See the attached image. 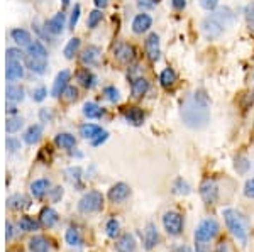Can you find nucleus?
Segmentation results:
<instances>
[{
    "label": "nucleus",
    "instance_id": "47",
    "mask_svg": "<svg viewBox=\"0 0 254 252\" xmlns=\"http://www.w3.org/2000/svg\"><path fill=\"white\" fill-rule=\"evenodd\" d=\"M63 97H64V100H68V101H73V100H76L78 99V90H76L75 87H66V90L63 92Z\"/></svg>",
    "mask_w": 254,
    "mask_h": 252
},
{
    "label": "nucleus",
    "instance_id": "15",
    "mask_svg": "<svg viewBox=\"0 0 254 252\" xmlns=\"http://www.w3.org/2000/svg\"><path fill=\"white\" fill-rule=\"evenodd\" d=\"M60 217H58V212H56L55 208H51V206H46V208L41 210L39 213V222L43 227H46V229H51V227H55L56 223H58Z\"/></svg>",
    "mask_w": 254,
    "mask_h": 252
},
{
    "label": "nucleus",
    "instance_id": "19",
    "mask_svg": "<svg viewBox=\"0 0 254 252\" xmlns=\"http://www.w3.org/2000/svg\"><path fill=\"white\" fill-rule=\"evenodd\" d=\"M26 66L29 68L32 73H36V75H44V73L48 71V61L32 58V56H26Z\"/></svg>",
    "mask_w": 254,
    "mask_h": 252
},
{
    "label": "nucleus",
    "instance_id": "29",
    "mask_svg": "<svg viewBox=\"0 0 254 252\" xmlns=\"http://www.w3.org/2000/svg\"><path fill=\"white\" fill-rule=\"evenodd\" d=\"M7 206L10 210H20V208H27L29 206V200H27L24 195H12L7 198Z\"/></svg>",
    "mask_w": 254,
    "mask_h": 252
},
{
    "label": "nucleus",
    "instance_id": "38",
    "mask_svg": "<svg viewBox=\"0 0 254 252\" xmlns=\"http://www.w3.org/2000/svg\"><path fill=\"white\" fill-rule=\"evenodd\" d=\"M105 234L110 239H116L121 234V223H119L117 218H110V220L105 223Z\"/></svg>",
    "mask_w": 254,
    "mask_h": 252
},
{
    "label": "nucleus",
    "instance_id": "37",
    "mask_svg": "<svg viewBox=\"0 0 254 252\" xmlns=\"http://www.w3.org/2000/svg\"><path fill=\"white\" fill-rule=\"evenodd\" d=\"M39 223L41 222H36L34 218H31V217H22L19 220V229L24 230V232H34V230L39 229Z\"/></svg>",
    "mask_w": 254,
    "mask_h": 252
},
{
    "label": "nucleus",
    "instance_id": "45",
    "mask_svg": "<svg viewBox=\"0 0 254 252\" xmlns=\"http://www.w3.org/2000/svg\"><path fill=\"white\" fill-rule=\"evenodd\" d=\"M80 14H81V7L76 3L75 9L71 12V17H69V29H75L76 27V24H78V20H80Z\"/></svg>",
    "mask_w": 254,
    "mask_h": 252
},
{
    "label": "nucleus",
    "instance_id": "61",
    "mask_svg": "<svg viewBox=\"0 0 254 252\" xmlns=\"http://www.w3.org/2000/svg\"><path fill=\"white\" fill-rule=\"evenodd\" d=\"M7 112L15 113V112H17V108H15V105H7Z\"/></svg>",
    "mask_w": 254,
    "mask_h": 252
},
{
    "label": "nucleus",
    "instance_id": "1",
    "mask_svg": "<svg viewBox=\"0 0 254 252\" xmlns=\"http://www.w3.org/2000/svg\"><path fill=\"white\" fill-rule=\"evenodd\" d=\"M180 115L187 127L200 131L205 129L210 122V99L203 90H196L188 95L182 101Z\"/></svg>",
    "mask_w": 254,
    "mask_h": 252
},
{
    "label": "nucleus",
    "instance_id": "60",
    "mask_svg": "<svg viewBox=\"0 0 254 252\" xmlns=\"http://www.w3.org/2000/svg\"><path fill=\"white\" fill-rule=\"evenodd\" d=\"M110 0H93V3L97 5V9H105L109 5Z\"/></svg>",
    "mask_w": 254,
    "mask_h": 252
},
{
    "label": "nucleus",
    "instance_id": "35",
    "mask_svg": "<svg viewBox=\"0 0 254 252\" xmlns=\"http://www.w3.org/2000/svg\"><path fill=\"white\" fill-rule=\"evenodd\" d=\"M78 50H80V39L78 38L69 39L68 44L64 46V50H63L64 58H66V59H73V58H75L76 52H78Z\"/></svg>",
    "mask_w": 254,
    "mask_h": 252
},
{
    "label": "nucleus",
    "instance_id": "4",
    "mask_svg": "<svg viewBox=\"0 0 254 252\" xmlns=\"http://www.w3.org/2000/svg\"><path fill=\"white\" fill-rule=\"evenodd\" d=\"M220 230V225L215 218L207 217L198 223L195 230V244H208L210 241H214Z\"/></svg>",
    "mask_w": 254,
    "mask_h": 252
},
{
    "label": "nucleus",
    "instance_id": "39",
    "mask_svg": "<svg viewBox=\"0 0 254 252\" xmlns=\"http://www.w3.org/2000/svg\"><path fill=\"white\" fill-rule=\"evenodd\" d=\"M22 125H24L22 117H9V119H7V124H5V131L9 134H15L22 129Z\"/></svg>",
    "mask_w": 254,
    "mask_h": 252
},
{
    "label": "nucleus",
    "instance_id": "51",
    "mask_svg": "<svg viewBox=\"0 0 254 252\" xmlns=\"http://www.w3.org/2000/svg\"><path fill=\"white\" fill-rule=\"evenodd\" d=\"M5 146L10 152H15L17 149H20V142L17 139H14V137H9V139L5 141Z\"/></svg>",
    "mask_w": 254,
    "mask_h": 252
},
{
    "label": "nucleus",
    "instance_id": "16",
    "mask_svg": "<svg viewBox=\"0 0 254 252\" xmlns=\"http://www.w3.org/2000/svg\"><path fill=\"white\" fill-rule=\"evenodd\" d=\"M24 76V66L20 61H7L5 78L7 81H17Z\"/></svg>",
    "mask_w": 254,
    "mask_h": 252
},
{
    "label": "nucleus",
    "instance_id": "62",
    "mask_svg": "<svg viewBox=\"0 0 254 252\" xmlns=\"http://www.w3.org/2000/svg\"><path fill=\"white\" fill-rule=\"evenodd\" d=\"M61 2H63V5H64V7H66V5H68V3H69V0H61Z\"/></svg>",
    "mask_w": 254,
    "mask_h": 252
},
{
    "label": "nucleus",
    "instance_id": "28",
    "mask_svg": "<svg viewBox=\"0 0 254 252\" xmlns=\"http://www.w3.org/2000/svg\"><path fill=\"white\" fill-rule=\"evenodd\" d=\"M55 142L61 149H73L76 146L75 136H71V134H68V132H60L58 136L55 137Z\"/></svg>",
    "mask_w": 254,
    "mask_h": 252
},
{
    "label": "nucleus",
    "instance_id": "31",
    "mask_svg": "<svg viewBox=\"0 0 254 252\" xmlns=\"http://www.w3.org/2000/svg\"><path fill=\"white\" fill-rule=\"evenodd\" d=\"M83 115L87 117V119H100V117L104 115V108L98 107L93 101H87V103L83 105Z\"/></svg>",
    "mask_w": 254,
    "mask_h": 252
},
{
    "label": "nucleus",
    "instance_id": "20",
    "mask_svg": "<svg viewBox=\"0 0 254 252\" xmlns=\"http://www.w3.org/2000/svg\"><path fill=\"white\" fill-rule=\"evenodd\" d=\"M76 80H78V83L81 85V87L88 88V90L97 85V76L93 75L88 68H83V70H80L78 73H76Z\"/></svg>",
    "mask_w": 254,
    "mask_h": 252
},
{
    "label": "nucleus",
    "instance_id": "40",
    "mask_svg": "<svg viewBox=\"0 0 254 252\" xmlns=\"http://www.w3.org/2000/svg\"><path fill=\"white\" fill-rule=\"evenodd\" d=\"M190 192H191L190 185H188L183 178H176L173 183V193L175 195H190Z\"/></svg>",
    "mask_w": 254,
    "mask_h": 252
},
{
    "label": "nucleus",
    "instance_id": "24",
    "mask_svg": "<svg viewBox=\"0 0 254 252\" xmlns=\"http://www.w3.org/2000/svg\"><path fill=\"white\" fill-rule=\"evenodd\" d=\"M124 117L130 125H136V127L137 125H142V122H144V112L139 107H129L124 112Z\"/></svg>",
    "mask_w": 254,
    "mask_h": 252
},
{
    "label": "nucleus",
    "instance_id": "22",
    "mask_svg": "<svg viewBox=\"0 0 254 252\" xmlns=\"http://www.w3.org/2000/svg\"><path fill=\"white\" fill-rule=\"evenodd\" d=\"M147 90H149V81L142 78V76L132 80V83H130V92H132L134 99H141L142 95H146Z\"/></svg>",
    "mask_w": 254,
    "mask_h": 252
},
{
    "label": "nucleus",
    "instance_id": "7",
    "mask_svg": "<svg viewBox=\"0 0 254 252\" xmlns=\"http://www.w3.org/2000/svg\"><path fill=\"white\" fill-rule=\"evenodd\" d=\"M200 197L205 205H214L219 200V186L214 180H205L200 185Z\"/></svg>",
    "mask_w": 254,
    "mask_h": 252
},
{
    "label": "nucleus",
    "instance_id": "43",
    "mask_svg": "<svg viewBox=\"0 0 254 252\" xmlns=\"http://www.w3.org/2000/svg\"><path fill=\"white\" fill-rule=\"evenodd\" d=\"M104 95H105V99H107L109 101H112V103L119 101V90L116 87H105Z\"/></svg>",
    "mask_w": 254,
    "mask_h": 252
},
{
    "label": "nucleus",
    "instance_id": "14",
    "mask_svg": "<svg viewBox=\"0 0 254 252\" xmlns=\"http://www.w3.org/2000/svg\"><path fill=\"white\" fill-rule=\"evenodd\" d=\"M153 26V19L147 14H137L132 20V32L134 34H144Z\"/></svg>",
    "mask_w": 254,
    "mask_h": 252
},
{
    "label": "nucleus",
    "instance_id": "21",
    "mask_svg": "<svg viewBox=\"0 0 254 252\" xmlns=\"http://www.w3.org/2000/svg\"><path fill=\"white\" fill-rule=\"evenodd\" d=\"M41 136H43V127H41L39 124H34V125H31L26 132H24L22 141L26 142V144H29V146H34V144H38V142H39Z\"/></svg>",
    "mask_w": 254,
    "mask_h": 252
},
{
    "label": "nucleus",
    "instance_id": "9",
    "mask_svg": "<svg viewBox=\"0 0 254 252\" xmlns=\"http://www.w3.org/2000/svg\"><path fill=\"white\" fill-rule=\"evenodd\" d=\"M129 195H130L129 185H126V183H116V185L109 190L107 197L112 203H122L129 198Z\"/></svg>",
    "mask_w": 254,
    "mask_h": 252
},
{
    "label": "nucleus",
    "instance_id": "3",
    "mask_svg": "<svg viewBox=\"0 0 254 252\" xmlns=\"http://www.w3.org/2000/svg\"><path fill=\"white\" fill-rule=\"evenodd\" d=\"M222 217L225 220V225L227 229L231 230V234L239 241L241 244H246L248 242V220L246 217L241 212H237L234 208H225L222 210Z\"/></svg>",
    "mask_w": 254,
    "mask_h": 252
},
{
    "label": "nucleus",
    "instance_id": "5",
    "mask_svg": "<svg viewBox=\"0 0 254 252\" xmlns=\"http://www.w3.org/2000/svg\"><path fill=\"white\" fill-rule=\"evenodd\" d=\"M104 208V195L97 190H92V192L85 193L83 197L80 198L78 202V210L80 213H97Z\"/></svg>",
    "mask_w": 254,
    "mask_h": 252
},
{
    "label": "nucleus",
    "instance_id": "55",
    "mask_svg": "<svg viewBox=\"0 0 254 252\" xmlns=\"http://www.w3.org/2000/svg\"><path fill=\"white\" fill-rule=\"evenodd\" d=\"M171 5L175 10H183L187 7V0H171Z\"/></svg>",
    "mask_w": 254,
    "mask_h": 252
},
{
    "label": "nucleus",
    "instance_id": "11",
    "mask_svg": "<svg viewBox=\"0 0 254 252\" xmlns=\"http://www.w3.org/2000/svg\"><path fill=\"white\" fill-rule=\"evenodd\" d=\"M142 242H144L146 251H153L159 242V232L153 222H149L144 229V235H142Z\"/></svg>",
    "mask_w": 254,
    "mask_h": 252
},
{
    "label": "nucleus",
    "instance_id": "44",
    "mask_svg": "<svg viewBox=\"0 0 254 252\" xmlns=\"http://www.w3.org/2000/svg\"><path fill=\"white\" fill-rule=\"evenodd\" d=\"M5 56H7V61H20L24 58V52L17 50V48H9Z\"/></svg>",
    "mask_w": 254,
    "mask_h": 252
},
{
    "label": "nucleus",
    "instance_id": "30",
    "mask_svg": "<svg viewBox=\"0 0 254 252\" xmlns=\"http://www.w3.org/2000/svg\"><path fill=\"white\" fill-rule=\"evenodd\" d=\"M98 56H100V50L97 46H88L83 51V54H81V63L92 66V64H95L98 61Z\"/></svg>",
    "mask_w": 254,
    "mask_h": 252
},
{
    "label": "nucleus",
    "instance_id": "33",
    "mask_svg": "<svg viewBox=\"0 0 254 252\" xmlns=\"http://www.w3.org/2000/svg\"><path fill=\"white\" fill-rule=\"evenodd\" d=\"M175 81H176V73L175 70H171V68H165V70L161 71V75H159V83L165 88L173 87Z\"/></svg>",
    "mask_w": 254,
    "mask_h": 252
},
{
    "label": "nucleus",
    "instance_id": "54",
    "mask_svg": "<svg viewBox=\"0 0 254 252\" xmlns=\"http://www.w3.org/2000/svg\"><path fill=\"white\" fill-rule=\"evenodd\" d=\"M39 117H41V120H43V122H51L53 120V113L49 112L48 108H41Z\"/></svg>",
    "mask_w": 254,
    "mask_h": 252
},
{
    "label": "nucleus",
    "instance_id": "41",
    "mask_svg": "<svg viewBox=\"0 0 254 252\" xmlns=\"http://www.w3.org/2000/svg\"><path fill=\"white\" fill-rule=\"evenodd\" d=\"M102 17H104V14H102V10H100V9L90 12V14H88V20H87L88 29H95L98 24L102 22Z\"/></svg>",
    "mask_w": 254,
    "mask_h": 252
},
{
    "label": "nucleus",
    "instance_id": "50",
    "mask_svg": "<svg viewBox=\"0 0 254 252\" xmlns=\"http://www.w3.org/2000/svg\"><path fill=\"white\" fill-rule=\"evenodd\" d=\"M244 195L248 198H254V178H251V180L246 181V185H244Z\"/></svg>",
    "mask_w": 254,
    "mask_h": 252
},
{
    "label": "nucleus",
    "instance_id": "59",
    "mask_svg": "<svg viewBox=\"0 0 254 252\" xmlns=\"http://www.w3.org/2000/svg\"><path fill=\"white\" fill-rule=\"evenodd\" d=\"M215 252H231V249H229V244L227 242H220L219 246H217Z\"/></svg>",
    "mask_w": 254,
    "mask_h": 252
},
{
    "label": "nucleus",
    "instance_id": "10",
    "mask_svg": "<svg viewBox=\"0 0 254 252\" xmlns=\"http://www.w3.org/2000/svg\"><path fill=\"white\" fill-rule=\"evenodd\" d=\"M144 48H146L147 58H149L151 61L159 59V56H161V50H159V36L156 34V32H151V34L147 36Z\"/></svg>",
    "mask_w": 254,
    "mask_h": 252
},
{
    "label": "nucleus",
    "instance_id": "49",
    "mask_svg": "<svg viewBox=\"0 0 254 252\" xmlns=\"http://www.w3.org/2000/svg\"><path fill=\"white\" fill-rule=\"evenodd\" d=\"M200 7L205 10H214L217 9V5H219V0H198Z\"/></svg>",
    "mask_w": 254,
    "mask_h": 252
},
{
    "label": "nucleus",
    "instance_id": "58",
    "mask_svg": "<svg viewBox=\"0 0 254 252\" xmlns=\"http://www.w3.org/2000/svg\"><path fill=\"white\" fill-rule=\"evenodd\" d=\"M196 252H210V244H195Z\"/></svg>",
    "mask_w": 254,
    "mask_h": 252
},
{
    "label": "nucleus",
    "instance_id": "18",
    "mask_svg": "<svg viewBox=\"0 0 254 252\" xmlns=\"http://www.w3.org/2000/svg\"><path fill=\"white\" fill-rule=\"evenodd\" d=\"M104 132V129L100 127V125L97 124H90V122H87V124H83L80 127V136L83 137V139H87L92 142L95 137H98L100 134Z\"/></svg>",
    "mask_w": 254,
    "mask_h": 252
},
{
    "label": "nucleus",
    "instance_id": "52",
    "mask_svg": "<svg viewBox=\"0 0 254 252\" xmlns=\"http://www.w3.org/2000/svg\"><path fill=\"white\" fill-rule=\"evenodd\" d=\"M66 173H68V174H71V176H69V180L78 185V181H80V178H81V176H80V174H81V169H80V168H71V169H68Z\"/></svg>",
    "mask_w": 254,
    "mask_h": 252
},
{
    "label": "nucleus",
    "instance_id": "42",
    "mask_svg": "<svg viewBox=\"0 0 254 252\" xmlns=\"http://www.w3.org/2000/svg\"><path fill=\"white\" fill-rule=\"evenodd\" d=\"M244 15H246V22H248V27L254 32V2L248 3L244 10Z\"/></svg>",
    "mask_w": 254,
    "mask_h": 252
},
{
    "label": "nucleus",
    "instance_id": "17",
    "mask_svg": "<svg viewBox=\"0 0 254 252\" xmlns=\"http://www.w3.org/2000/svg\"><path fill=\"white\" fill-rule=\"evenodd\" d=\"M46 29L51 32V34H55V36H58V34L63 32V29H64V14H63V12H58V14L53 15V17L48 20Z\"/></svg>",
    "mask_w": 254,
    "mask_h": 252
},
{
    "label": "nucleus",
    "instance_id": "2",
    "mask_svg": "<svg viewBox=\"0 0 254 252\" xmlns=\"http://www.w3.org/2000/svg\"><path fill=\"white\" fill-rule=\"evenodd\" d=\"M236 20V15L229 7H220L215 10V14L208 15L202 20V32L207 39H217L225 31V27L232 26Z\"/></svg>",
    "mask_w": 254,
    "mask_h": 252
},
{
    "label": "nucleus",
    "instance_id": "6",
    "mask_svg": "<svg viewBox=\"0 0 254 252\" xmlns=\"http://www.w3.org/2000/svg\"><path fill=\"white\" fill-rule=\"evenodd\" d=\"M163 227H165L166 234L171 237H178L183 234V227H185V220L183 215L178 212H166L163 215Z\"/></svg>",
    "mask_w": 254,
    "mask_h": 252
},
{
    "label": "nucleus",
    "instance_id": "34",
    "mask_svg": "<svg viewBox=\"0 0 254 252\" xmlns=\"http://www.w3.org/2000/svg\"><path fill=\"white\" fill-rule=\"evenodd\" d=\"M5 95L9 101H20L24 100V88L19 87V85H9L5 90Z\"/></svg>",
    "mask_w": 254,
    "mask_h": 252
},
{
    "label": "nucleus",
    "instance_id": "25",
    "mask_svg": "<svg viewBox=\"0 0 254 252\" xmlns=\"http://www.w3.org/2000/svg\"><path fill=\"white\" fill-rule=\"evenodd\" d=\"M49 186H51V183L49 180H44V178H41V180H36L34 183L31 185V193L34 198H43L44 195L49 192Z\"/></svg>",
    "mask_w": 254,
    "mask_h": 252
},
{
    "label": "nucleus",
    "instance_id": "23",
    "mask_svg": "<svg viewBox=\"0 0 254 252\" xmlns=\"http://www.w3.org/2000/svg\"><path fill=\"white\" fill-rule=\"evenodd\" d=\"M10 38L20 48H27L32 43L29 32H27L26 29H20V27H19V29H12L10 31Z\"/></svg>",
    "mask_w": 254,
    "mask_h": 252
},
{
    "label": "nucleus",
    "instance_id": "26",
    "mask_svg": "<svg viewBox=\"0 0 254 252\" xmlns=\"http://www.w3.org/2000/svg\"><path fill=\"white\" fill-rule=\"evenodd\" d=\"M27 56L32 58H39V59H46L48 58V50L44 48V44L41 41H32L27 46Z\"/></svg>",
    "mask_w": 254,
    "mask_h": 252
},
{
    "label": "nucleus",
    "instance_id": "27",
    "mask_svg": "<svg viewBox=\"0 0 254 252\" xmlns=\"http://www.w3.org/2000/svg\"><path fill=\"white\" fill-rule=\"evenodd\" d=\"M49 241L43 235H34L29 241V251L31 252H49Z\"/></svg>",
    "mask_w": 254,
    "mask_h": 252
},
{
    "label": "nucleus",
    "instance_id": "48",
    "mask_svg": "<svg viewBox=\"0 0 254 252\" xmlns=\"http://www.w3.org/2000/svg\"><path fill=\"white\" fill-rule=\"evenodd\" d=\"M137 7L142 10H147V9H154L158 3V0H136Z\"/></svg>",
    "mask_w": 254,
    "mask_h": 252
},
{
    "label": "nucleus",
    "instance_id": "57",
    "mask_svg": "<svg viewBox=\"0 0 254 252\" xmlns=\"http://www.w3.org/2000/svg\"><path fill=\"white\" fill-rule=\"evenodd\" d=\"M171 252H193V251L188 246H185V244H180V246H175L173 249H171Z\"/></svg>",
    "mask_w": 254,
    "mask_h": 252
},
{
    "label": "nucleus",
    "instance_id": "46",
    "mask_svg": "<svg viewBox=\"0 0 254 252\" xmlns=\"http://www.w3.org/2000/svg\"><path fill=\"white\" fill-rule=\"evenodd\" d=\"M48 97V90L44 87H38L32 90V100L34 101H43Z\"/></svg>",
    "mask_w": 254,
    "mask_h": 252
},
{
    "label": "nucleus",
    "instance_id": "53",
    "mask_svg": "<svg viewBox=\"0 0 254 252\" xmlns=\"http://www.w3.org/2000/svg\"><path fill=\"white\" fill-rule=\"evenodd\" d=\"M107 139H109V132H107V131H104V132L100 134V136L95 137V139L92 141V146H93V148H97V146L104 144V142L107 141Z\"/></svg>",
    "mask_w": 254,
    "mask_h": 252
},
{
    "label": "nucleus",
    "instance_id": "13",
    "mask_svg": "<svg viewBox=\"0 0 254 252\" xmlns=\"http://www.w3.org/2000/svg\"><path fill=\"white\" fill-rule=\"evenodd\" d=\"M137 249V242L136 237L132 234H122L119 235V239L116 241V251L117 252H136Z\"/></svg>",
    "mask_w": 254,
    "mask_h": 252
},
{
    "label": "nucleus",
    "instance_id": "56",
    "mask_svg": "<svg viewBox=\"0 0 254 252\" xmlns=\"http://www.w3.org/2000/svg\"><path fill=\"white\" fill-rule=\"evenodd\" d=\"M12 235H14V227H12L10 222H7L5 223V239H7V241H10Z\"/></svg>",
    "mask_w": 254,
    "mask_h": 252
},
{
    "label": "nucleus",
    "instance_id": "12",
    "mask_svg": "<svg viewBox=\"0 0 254 252\" xmlns=\"http://www.w3.org/2000/svg\"><path fill=\"white\" fill-rule=\"evenodd\" d=\"M69 78H71V73H69L68 70L60 71L58 75H56V78H55V83H53L51 95H53V97H56V99L63 95V92L66 90V87H68Z\"/></svg>",
    "mask_w": 254,
    "mask_h": 252
},
{
    "label": "nucleus",
    "instance_id": "36",
    "mask_svg": "<svg viewBox=\"0 0 254 252\" xmlns=\"http://www.w3.org/2000/svg\"><path fill=\"white\" fill-rule=\"evenodd\" d=\"M234 168H236L237 174H243L244 176V174H248V171L251 169V161H249L246 156H237L234 161Z\"/></svg>",
    "mask_w": 254,
    "mask_h": 252
},
{
    "label": "nucleus",
    "instance_id": "8",
    "mask_svg": "<svg viewBox=\"0 0 254 252\" xmlns=\"http://www.w3.org/2000/svg\"><path fill=\"white\" fill-rule=\"evenodd\" d=\"M114 56H116L119 63H132L134 58H136V50L127 43H119L114 48Z\"/></svg>",
    "mask_w": 254,
    "mask_h": 252
},
{
    "label": "nucleus",
    "instance_id": "32",
    "mask_svg": "<svg viewBox=\"0 0 254 252\" xmlns=\"http://www.w3.org/2000/svg\"><path fill=\"white\" fill-rule=\"evenodd\" d=\"M64 239H66V244L69 247H81V244H83V239H81L80 232L76 229H73V227H69L66 230Z\"/></svg>",
    "mask_w": 254,
    "mask_h": 252
}]
</instances>
